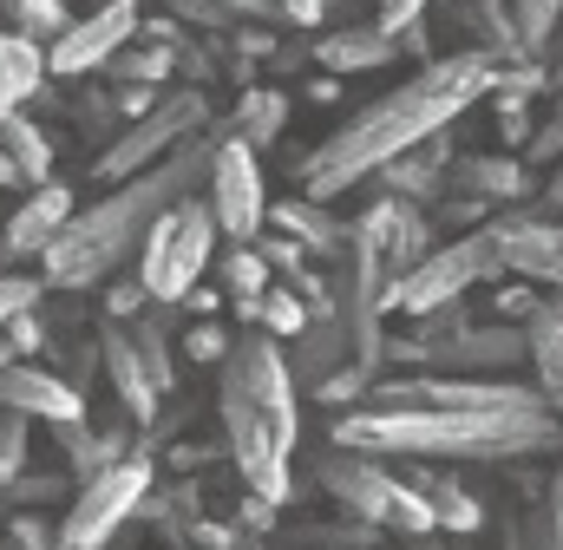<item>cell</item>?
<instances>
[{
  "mask_svg": "<svg viewBox=\"0 0 563 550\" xmlns=\"http://www.w3.org/2000/svg\"><path fill=\"white\" fill-rule=\"evenodd\" d=\"M53 432H59V446H66V459H73L79 485H86V479H99L106 465H119V459H125V439H119V432H92L86 419H59Z\"/></svg>",
  "mask_w": 563,
  "mask_h": 550,
  "instance_id": "21",
  "label": "cell"
},
{
  "mask_svg": "<svg viewBox=\"0 0 563 550\" xmlns=\"http://www.w3.org/2000/svg\"><path fill=\"white\" fill-rule=\"evenodd\" d=\"M288 341H295V354H282V367H288V381L308 387V394H314L328 374L347 367V328H341V315H321V321L308 315V328L288 334Z\"/></svg>",
  "mask_w": 563,
  "mask_h": 550,
  "instance_id": "15",
  "label": "cell"
},
{
  "mask_svg": "<svg viewBox=\"0 0 563 550\" xmlns=\"http://www.w3.org/2000/svg\"><path fill=\"white\" fill-rule=\"evenodd\" d=\"M0 512H7V505H0Z\"/></svg>",
  "mask_w": 563,
  "mask_h": 550,
  "instance_id": "53",
  "label": "cell"
},
{
  "mask_svg": "<svg viewBox=\"0 0 563 550\" xmlns=\"http://www.w3.org/2000/svg\"><path fill=\"white\" fill-rule=\"evenodd\" d=\"M119 106H125L132 119H144V112H151V92H144V86H125V92H119Z\"/></svg>",
  "mask_w": 563,
  "mask_h": 550,
  "instance_id": "44",
  "label": "cell"
},
{
  "mask_svg": "<svg viewBox=\"0 0 563 550\" xmlns=\"http://www.w3.org/2000/svg\"><path fill=\"white\" fill-rule=\"evenodd\" d=\"M492 308H498V315H505V321H518V328H525V315H531V308H538V295H531V288H505V295H498V301H492Z\"/></svg>",
  "mask_w": 563,
  "mask_h": 550,
  "instance_id": "38",
  "label": "cell"
},
{
  "mask_svg": "<svg viewBox=\"0 0 563 550\" xmlns=\"http://www.w3.org/2000/svg\"><path fill=\"white\" fill-rule=\"evenodd\" d=\"M563 151V119H551L544 132H538V144H531V157H558Z\"/></svg>",
  "mask_w": 563,
  "mask_h": 550,
  "instance_id": "43",
  "label": "cell"
},
{
  "mask_svg": "<svg viewBox=\"0 0 563 550\" xmlns=\"http://www.w3.org/2000/svg\"><path fill=\"white\" fill-rule=\"evenodd\" d=\"M0 550H26V544H13V538H7V544H0Z\"/></svg>",
  "mask_w": 563,
  "mask_h": 550,
  "instance_id": "51",
  "label": "cell"
},
{
  "mask_svg": "<svg viewBox=\"0 0 563 550\" xmlns=\"http://www.w3.org/2000/svg\"><path fill=\"white\" fill-rule=\"evenodd\" d=\"M217 256V217L203 197H177L139 237V282L151 301H184Z\"/></svg>",
  "mask_w": 563,
  "mask_h": 550,
  "instance_id": "4",
  "label": "cell"
},
{
  "mask_svg": "<svg viewBox=\"0 0 563 550\" xmlns=\"http://www.w3.org/2000/svg\"><path fill=\"white\" fill-rule=\"evenodd\" d=\"M276 223L288 230V237H308L314 250H328V243H341V230L321 217V204H282L276 210Z\"/></svg>",
  "mask_w": 563,
  "mask_h": 550,
  "instance_id": "28",
  "label": "cell"
},
{
  "mask_svg": "<svg viewBox=\"0 0 563 550\" xmlns=\"http://www.w3.org/2000/svg\"><path fill=\"white\" fill-rule=\"evenodd\" d=\"M544 204H563V151H558V177L544 184Z\"/></svg>",
  "mask_w": 563,
  "mask_h": 550,
  "instance_id": "47",
  "label": "cell"
},
{
  "mask_svg": "<svg viewBox=\"0 0 563 550\" xmlns=\"http://www.w3.org/2000/svg\"><path fill=\"white\" fill-rule=\"evenodd\" d=\"M321 7H328V0H321Z\"/></svg>",
  "mask_w": 563,
  "mask_h": 550,
  "instance_id": "54",
  "label": "cell"
},
{
  "mask_svg": "<svg viewBox=\"0 0 563 550\" xmlns=\"http://www.w3.org/2000/svg\"><path fill=\"white\" fill-rule=\"evenodd\" d=\"M210 217H217V230L223 237H236V243H256V230H263V217H269V197H263V170H256V144H243V138H217V151H210Z\"/></svg>",
  "mask_w": 563,
  "mask_h": 550,
  "instance_id": "8",
  "label": "cell"
},
{
  "mask_svg": "<svg viewBox=\"0 0 563 550\" xmlns=\"http://www.w3.org/2000/svg\"><path fill=\"white\" fill-rule=\"evenodd\" d=\"M308 315H314V308H308L295 288H263V295L250 301V321H256L263 334H276V341H282V334H301V328H308Z\"/></svg>",
  "mask_w": 563,
  "mask_h": 550,
  "instance_id": "26",
  "label": "cell"
},
{
  "mask_svg": "<svg viewBox=\"0 0 563 550\" xmlns=\"http://www.w3.org/2000/svg\"><path fill=\"white\" fill-rule=\"evenodd\" d=\"M170 459H177V465H184V472H190V465H210V446H177V452H170Z\"/></svg>",
  "mask_w": 563,
  "mask_h": 550,
  "instance_id": "46",
  "label": "cell"
},
{
  "mask_svg": "<svg viewBox=\"0 0 563 550\" xmlns=\"http://www.w3.org/2000/svg\"><path fill=\"white\" fill-rule=\"evenodd\" d=\"M525 361L538 367V394H544V407L558 413L563 426V295L538 301L525 315Z\"/></svg>",
  "mask_w": 563,
  "mask_h": 550,
  "instance_id": "14",
  "label": "cell"
},
{
  "mask_svg": "<svg viewBox=\"0 0 563 550\" xmlns=\"http://www.w3.org/2000/svg\"><path fill=\"white\" fill-rule=\"evenodd\" d=\"M505 7V40L518 59H538L551 46V26L563 20V0H498Z\"/></svg>",
  "mask_w": 563,
  "mask_h": 550,
  "instance_id": "20",
  "label": "cell"
},
{
  "mask_svg": "<svg viewBox=\"0 0 563 550\" xmlns=\"http://www.w3.org/2000/svg\"><path fill=\"white\" fill-rule=\"evenodd\" d=\"M13 13H20V33L33 40V33H59L66 26V7L59 0H7Z\"/></svg>",
  "mask_w": 563,
  "mask_h": 550,
  "instance_id": "31",
  "label": "cell"
},
{
  "mask_svg": "<svg viewBox=\"0 0 563 550\" xmlns=\"http://www.w3.org/2000/svg\"><path fill=\"white\" fill-rule=\"evenodd\" d=\"M46 79V59H40V40L26 33H0V106H20L33 99Z\"/></svg>",
  "mask_w": 563,
  "mask_h": 550,
  "instance_id": "22",
  "label": "cell"
},
{
  "mask_svg": "<svg viewBox=\"0 0 563 550\" xmlns=\"http://www.w3.org/2000/svg\"><path fill=\"white\" fill-rule=\"evenodd\" d=\"M203 119H210L203 92H170L164 106H151L139 125L119 138V144H112L99 164H92V170H99V184H119V177H132V170H144V164H157L164 151H177V144L197 132Z\"/></svg>",
  "mask_w": 563,
  "mask_h": 550,
  "instance_id": "9",
  "label": "cell"
},
{
  "mask_svg": "<svg viewBox=\"0 0 563 550\" xmlns=\"http://www.w3.org/2000/svg\"><path fill=\"white\" fill-rule=\"evenodd\" d=\"M334 446L367 459H445V465H505L558 452L563 426L544 400L531 407H354L334 419Z\"/></svg>",
  "mask_w": 563,
  "mask_h": 550,
  "instance_id": "2",
  "label": "cell"
},
{
  "mask_svg": "<svg viewBox=\"0 0 563 550\" xmlns=\"http://www.w3.org/2000/svg\"><path fill=\"white\" fill-rule=\"evenodd\" d=\"M7 538H13V544H26V550H59V531H46V518H33V512H20Z\"/></svg>",
  "mask_w": 563,
  "mask_h": 550,
  "instance_id": "34",
  "label": "cell"
},
{
  "mask_svg": "<svg viewBox=\"0 0 563 550\" xmlns=\"http://www.w3.org/2000/svg\"><path fill=\"white\" fill-rule=\"evenodd\" d=\"M413 492L426 498V512H432V531H452V538H472L478 525H485V512H478V498L459 485V479H445V472H426L413 465Z\"/></svg>",
  "mask_w": 563,
  "mask_h": 550,
  "instance_id": "18",
  "label": "cell"
},
{
  "mask_svg": "<svg viewBox=\"0 0 563 550\" xmlns=\"http://www.w3.org/2000/svg\"><path fill=\"white\" fill-rule=\"evenodd\" d=\"M0 151H7V164H13L20 177L46 184V170H53V144H46V132H40L33 119H20L13 106H0Z\"/></svg>",
  "mask_w": 563,
  "mask_h": 550,
  "instance_id": "23",
  "label": "cell"
},
{
  "mask_svg": "<svg viewBox=\"0 0 563 550\" xmlns=\"http://www.w3.org/2000/svg\"><path fill=\"white\" fill-rule=\"evenodd\" d=\"M106 308H112V321H132V315L144 308V282H125V288H112V295H106Z\"/></svg>",
  "mask_w": 563,
  "mask_h": 550,
  "instance_id": "37",
  "label": "cell"
},
{
  "mask_svg": "<svg viewBox=\"0 0 563 550\" xmlns=\"http://www.w3.org/2000/svg\"><path fill=\"white\" fill-rule=\"evenodd\" d=\"M276 7H282V20H295V26H321V13H328L321 0H276Z\"/></svg>",
  "mask_w": 563,
  "mask_h": 550,
  "instance_id": "39",
  "label": "cell"
},
{
  "mask_svg": "<svg viewBox=\"0 0 563 550\" xmlns=\"http://www.w3.org/2000/svg\"><path fill=\"white\" fill-rule=\"evenodd\" d=\"M282 125H288V99L282 92H243V106H236V119H230V138H243V144H276Z\"/></svg>",
  "mask_w": 563,
  "mask_h": 550,
  "instance_id": "24",
  "label": "cell"
},
{
  "mask_svg": "<svg viewBox=\"0 0 563 550\" xmlns=\"http://www.w3.org/2000/svg\"><path fill=\"white\" fill-rule=\"evenodd\" d=\"M551 531H558V544H563V472L551 479V518H544Z\"/></svg>",
  "mask_w": 563,
  "mask_h": 550,
  "instance_id": "45",
  "label": "cell"
},
{
  "mask_svg": "<svg viewBox=\"0 0 563 550\" xmlns=\"http://www.w3.org/2000/svg\"><path fill=\"white\" fill-rule=\"evenodd\" d=\"M236 550H269V544H236Z\"/></svg>",
  "mask_w": 563,
  "mask_h": 550,
  "instance_id": "52",
  "label": "cell"
},
{
  "mask_svg": "<svg viewBox=\"0 0 563 550\" xmlns=\"http://www.w3.org/2000/svg\"><path fill=\"white\" fill-rule=\"evenodd\" d=\"M106 66H112L119 79H132V86H144V79L157 86V79L170 73V46H151V53H125V46H119V53H112Z\"/></svg>",
  "mask_w": 563,
  "mask_h": 550,
  "instance_id": "29",
  "label": "cell"
},
{
  "mask_svg": "<svg viewBox=\"0 0 563 550\" xmlns=\"http://www.w3.org/2000/svg\"><path fill=\"white\" fill-rule=\"evenodd\" d=\"M328 73H367V66H387L394 53H400V40L394 33H380V26H347V33H328L321 46H308Z\"/></svg>",
  "mask_w": 563,
  "mask_h": 550,
  "instance_id": "19",
  "label": "cell"
},
{
  "mask_svg": "<svg viewBox=\"0 0 563 550\" xmlns=\"http://www.w3.org/2000/svg\"><path fill=\"white\" fill-rule=\"evenodd\" d=\"M492 73H498V59H492V53H452V59L420 66L407 86H394V92H387V99H374L361 119H347L341 132L321 144V151H308V164H295V177H301L308 204L341 197V190H347V184H361L367 170H380V164L407 157L413 144H426L432 132H445L472 99H485V92H492Z\"/></svg>",
  "mask_w": 563,
  "mask_h": 550,
  "instance_id": "1",
  "label": "cell"
},
{
  "mask_svg": "<svg viewBox=\"0 0 563 550\" xmlns=\"http://www.w3.org/2000/svg\"><path fill=\"white\" fill-rule=\"evenodd\" d=\"M40 288H46L40 275H0V321H7V315H20V308H33V301H40Z\"/></svg>",
  "mask_w": 563,
  "mask_h": 550,
  "instance_id": "32",
  "label": "cell"
},
{
  "mask_svg": "<svg viewBox=\"0 0 563 550\" xmlns=\"http://www.w3.org/2000/svg\"><path fill=\"white\" fill-rule=\"evenodd\" d=\"M0 407L7 413H26V419H46V426H59V419H86V400H79V387H66L59 374H46V367H0Z\"/></svg>",
  "mask_w": 563,
  "mask_h": 550,
  "instance_id": "12",
  "label": "cell"
},
{
  "mask_svg": "<svg viewBox=\"0 0 563 550\" xmlns=\"http://www.w3.org/2000/svg\"><path fill=\"white\" fill-rule=\"evenodd\" d=\"M66 217H73V190L46 177V184H40V190H33L20 210H13V223H7V250H20V256H40V250L59 237V223H66Z\"/></svg>",
  "mask_w": 563,
  "mask_h": 550,
  "instance_id": "16",
  "label": "cell"
},
{
  "mask_svg": "<svg viewBox=\"0 0 563 550\" xmlns=\"http://www.w3.org/2000/svg\"><path fill=\"white\" fill-rule=\"evenodd\" d=\"M426 7H432V0H380V20H374V26H380V33H407Z\"/></svg>",
  "mask_w": 563,
  "mask_h": 550,
  "instance_id": "36",
  "label": "cell"
},
{
  "mask_svg": "<svg viewBox=\"0 0 563 550\" xmlns=\"http://www.w3.org/2000/svg\"><path fill=\"white\" fill-rule=\"evenodd\" d=\"M210 151H217V144L184 138V144L164 151L157 164L119 177L112 197H99L92 210H73V217L59 223V237L40 250V256H46V282H53V288H86V282L112 275L132 250H139V237L151 230V217L170 210L177 197H190V184L210 170Z\"/></svg>",
  "mask_w": 563,
  "mask_h": 550,
  "instance_id": "3",
  "label": "cell"
},
{
  "mask_svg": "<svg viewBox=\"0 0 563 550\" xmlns=\"http://www.w3.org/2000/svg\"><path fill=\"white\" fill-rule=\"evenodd\" d=\"M498 256H505V270H518L525 282L563 288V223H538V217L498 223Z\"/></svg>",
  "mask_w": 563,
  "mask_h": 550,
  "instance_id": "13",
  "label": "cell"
},
{
  "mask_svg": "<svg viewBox=\"0 0 563 550\" xmlns=\"http://www.w3.org/2000/svg\"><path fill=\"white\" fill-rule=\"evenodd\" d=\"M144 492H151V459H119L99 479H86V492L59 518V550H106L119 525L144 505Z\"/></svg>",
  "mask_w": 563,
  "mask_h": 550,
  "instance_id": "7",
  "label": "cell"
},
{
  "mask_svg": "<svg viewBox=\"0 0 563 550\" xmlns=\"http://www.w3.org/2000/svg\"><path fill=\"white\" fill-rule=\"evenodd\" d=\"M99 361H106L119 400L132 407V419H151V413H157V387H151V367H144L139 341H132L125 328H106V334H99Z\"/></svg>",
  "mask_w": 563,
  "mask_h": 550,
  "instance_id": "17",
  "label": "cell"
},
{
  "mask_svg": "<svg viewBox=\"0 0 563 550\" xmlns=\"http://www.w3.org/2000/svg\"><path fill=\"white\" fill-rule=\"evenodd\" d=\"M223 288L236 295V308H243V301H256V295L269 288V263H263V250H256V243H236V250L223 256Z\"/></svg>",
  "mask_w": 563,
  "mask_h": 550,
  "instance_id": "27",
  "label": "cell"
},
{
  "mask_svg": "<svg viewBox=\"0 0 563 550\" xmlns=\"http://www.w3.org/2000/svg\"><path fill=\"white\" fill-rule=\"evenodd\" d=\"M321 492H328L347 518H361V525H374V531H400V538L432 531L426 498L407 479H394L380 459H367V452L328 446V452H321Z\"/></svg>",
  "mask_w": 563,
  "mask_h": 550,
  "instance_id": "5",
  "label": "cell"
},
{
  "mask_svg": "<svg viewBox=\"0 0 563 550\" xmlns=\"http://www.w3.org/2000/svg\"><path fill=\"white\" fill-rule=\"evenodd\" d=\"M132 33H139V0H106L92 20L59 26V33H53V46H40V59H46V73L73 79V73L106 66L119 46H132Z\"/></svg>",
  "mask_w": 563,
  "mask_h": 550,
  "instance_id": "10",
  "label": "cell"
},
{
  "mask_svg": "<svg viewBox=\"0 0 563 550\" xmlns=\"http://www.w3.org/2000/svg\"><path fill=\"white\" fill-rule=\"evenodd\" d=\"M407 550H445V544H439L432 531H420V538H407Z\"/></svg>",
  "mask_w": 563,
  "mask_h": 550,
  "instance_id": "48",
  "label": "cell"
},
{
  "mask_svg": "<svg viewBox=\"0 0 563 550\" xmlns=\"http://www.w3.org/2000/svg\"><path fill=\"white\" fill-rule=\"evenodd\" d=\"M420 361L445 367V374H492V367L525 361V328H518V321H498V328H459V334L426 341Z\"/></svg>",
  "mask_w": 563,
  "mask_h": 550,
  "instance_id": "11",
  "label": "cell"
},
{
  "mask_svg": "<svg viewBox=\"0 0 563 550\" xmlns=\"http://www.w3.org/2000/svg\"><path fill=\"white\" fill-rule=\"evenodd\" d=\"M13 485H20V498H26V505H40V498H59V479H26V472H20Z\"/></svg>",
  "mask_w": 563,
  "mask_h": 550,
  "instance_id": "40",
  "label": "cell"
},
{
  "mask_svg": "<svg viewBox=\"0 0 563 550\" xmlns=\"http://www.w3.org/2000/svg\"><path fill=\"white\" fill-rule=\"evenodd\" d=\"M217 7H223V13H250V20H276L282 13L276 0H217Z\"/></svg>",
  "mask_w": 563,
  "mask_h": 550,
  "instance_id": "41",
  "label": "cell"
},
{
  "mask_svg": "<svg viewBox=\"0 0 563 550\" xmlns=\"http://www.w3.org/2000/svg\"><path fill=\"white\" fill-rule=\"evenodd\" d=\"M177 7H184L190 20H203V26H223V20H230V13H223L217 0H177Z\"/></svg>",
  "mask_w": 563,
  "mask_h": 550,
  "instance_id": "42",
  "label": "cell"
},
{
  "mask_svg": "<svg viewBox=\"0 0 563 550\" xmlns=\"http://www.w3.org/2000/svg\"><path fill=\"white\" fill-rule=\"evenodd\" d=\"M0 328H7V348H13V354H33V348L46 341V334H40V321H33V308H20V315H7Z\"/></svg>",
  "mask_w": 563,
  "mask_h": 550,
  "instance_id": "35",
  "label": "cell"
},
{
  "mask_svg": "<svg viewBox=\"0 0 563 550\" xmlns=\"http://www.w3.org/2000/svg\"><path fill=\"white\" fill-rule=\"evenodd\" d=\"M459 184H472L485 204H498V197H525V190H531L525 164H511V157H465V164H459Z\"/></svg>",
  "mask_w": 563,
  "mask_h": 550,
  "instance_id": "25",
  "label": "cell"
},
{
  "mask_svg": "<svg viewBox=\"0 0 563 550\" xmlns=\"http://www.w3.org/2000/svg\"><path fill=\"white\" fill-rule=\"evenodd\" d=\"M184 354H190V361H223V354H230V334H223L217 321H197L190 341H184Z\"/></svg>",
  "mask_w": 563,
  "mask_h": 550,
  "instance_id": "33",
  "label": "cell"
},
{
  "mask_svg": "<svg viewBox=\"0 0 563 550\" xmlns=\"http://www.w3.org/2000/svg\"><path fill=\"white\" fill-rule=\"evenodd\" d=\"M26 472V413H0V485Z\"/></svg>",
  "mask_w": 563,
  "mask_h": 550,
  "instance_id": "30",
  "label": "cell"
},
{
  "mask_svg": "<svg viewBox=\"0 0 563 550\" xmlns=\"http://www.w3.org/2000/svg\"><path fill=\"white\" fill-rule=\"evenodd\" d=\"M13 361H20V354H13V348H7V341H0V367H13Z\"/></svg>",
  "mask_w": 563,
  "mask_h": 550,
  "instance_id": "50",
  "label": "cell"
},
{
  "mask_svg": "<svg viewBox=\"0 0 563 550\" xmlns=\"http://www.w3.org/2000/svg\"><path fill=\"white\" fill-rule=\"evenodd\" d=\"M492 275H505V256H498V223H485V230H472V237H459V243H445V250L420 256L413 270H400L394 282H387V308L439 315V308H452L472 282H492Z\"/></svg>",
  "mask_w": 563,
  "mask_h": 550,
  "instance_id": "6",
  "label": "cell"
},
{
  "mask_svg": "<svg viewBox=\"0 0 563 550\" xmlns=\"http://www.w3.org/2000/svg\"><path fill=\"white\" fill-rule=\"evenodd\" d=\"M13 177H20V170H13V164H7V151H0V184H13Z\"/></svg>",
  "mask_w": 563,
  "mask_h": 550,
  "instance_id": "49",
  "label": "cell"
},
{
  "mask_svg": "<svg viewBox=\"0 0 563 550\" xmlns=\"http://www.w3.org/2000/svg\"><path fill=\"white\" fill-rule=\"evenodd\" d=\"M0 413H7V407H0Z\"/></svg>",
  "mask_w": 563,
  "mask_h": 550,
  "instance_id": "55",
  "label": "cell"
}]
</instances>
